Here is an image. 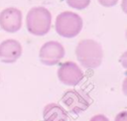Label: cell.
<instances>
[{"label":"cell","instance_id":"12","mask_svg":"<svg viewBox=\"0 0 127 121\" xmlns=\"http://www.w3.org/2000/svg\"><path fill=\"white\" fill-rule=\"evenodd\" d=\"M114 121H127V111H122L118 113Z\"/></svg>","mask_w":127,"mask_h":121},{"label":"cell","instance_id":"4","mask_svg":"<svg viewBox=\"0 0 127 121\" xmlns=\"http://www.w3.org/2000/svg\"><path fill=\"white\" fill-rule=\"evenodd\" d=\"M61 101L66 107V109L73 114H78L86 110L90 103V97L81 90L76 89H68L66 90L63 96Z\"/></svg>","mask_w":127,"mask_h":121},{"label":"cell","instance_id":"7","mask_svg":"<svg viewBox=\"0 0 127 121\" xmlns=\"http://www.w3.org/2000/svg\"><path fill=\"white\" fill-rule=\"evenodd\" d=\"M22 27V12L9 7L0 12V28L8 33H15Z\"/></svg>","mask_w":127,"mask_h":121},{"label":"cell","instance_id":"13","mask_svg":"<svg viewBox=\"0 0 127 121\" xmlns=\"http://www.w3.org/2000/svg\"><path fill=\"white\" fill-rule=\"evenodd\" d=\"M89 121H109L108 118L106 116H104L103 114H97V115H94L90 118Z\"/></svg>","mask_w":127,"mask_h":121},{"label":"cell","instance_id":"8","mask_svg":"<svg viewBox=\"0 0 127 121\" xmlns=\"http://www.w3.org/2000/svg\"><path fill=\"white\" fill-rule=\"evenodd\" d=\"M22 55L21 44L14 40L8 39L0 44V60L5 63L15 62Z\"/></svg>","mask_w":127,"mask_h":121},{"label":"cell","instance_id":"2","mask_svg":"<svg viewBox=\"0 0 127 121\" xmlns=\"http://www.w3.org/2000/svg\"><path fill=\"white\" fill-rule=\"evenodd\" d=\"M52 15L45 7L32 8L26 17V27L34 36H45L51 29Z\"/></svg>","mask_w":127,"mask_h":121},{"label":"cell","instance_id":"6","mask_svg":"<svg viewBox=\"0 0 127 121\" xmlns=\"http://www.w3.org/2000/svg\"><path fill=\"white\" fill-rule=\"evenodd\" d=\"M58 77L64 84L74 86L82 80L83 72L75 62L65 61L60 64L58 69Z\"/></svg>","mask_w":127,"mask_h":121},{"label":"cell","instance_id":"5","mask_svg":"<svg viewBox=\"0 0 127 121\" xmlns=\"http://www.w3.org/2000/svg\"><path fill=\"white\" fill-rule=\"evenodd\" d=\"M64 57V46L56 41H49L45 43L39 52L40 60L46 65H55L61 61Z\"/></svg>","mask_w":127,"mask_h":121},{"label":"cell","instance_id":"9","mask_svg":"<svg viewBox=\"0 0 127 121\" xmlns=\"http://www.w3.org/2000/svg\"><path fill=\"white\" fill-rule=\"evenodd\" d=\"M44 121H67L68 115L64 107L56 103H50L43 110Z\"/></svg>","mask_w":127,"mask_h":121},{"label":"cell","instance_id":"10","mask_svg":"<svg viewBox=\"0 0 127 121\" xmlns=\"http://www.w3.org/2000/svg\"><path fill=\"white\" fill-rule=\"evenodd\" d=\"M65 2L71 8L82 10V9H85L89 5L90 0H65Z\"/></svg>","mask_w":127,"mask_h":121},{"label":"cell","instance_id":"11","mask_svg":"<svg viewBox=\"0 0 127 121\" xmlns=\"http://www.w3.org/2000/svg\"><path fill=\"white\" fill-rule=\"evenodd\" d=\"M119 0H98L99 4L104 7H112L118 3Z\"/></svg>","mask_w":127,"mask_h":121},{"label":"cell","instance_id":"3","mask_svg":"<svg viewBox=\"0 0 127 121\" xmlns=\"http://www.w3.org/2000/svg\"><path fill=\"white\" fill-rule=\"evenodd\" d=\"M56 32L64 38L77 36L82 29V19L76 13L65 11L59 14L55 23Z\"/></svg>","mask_w":127,"mask_h":121},{"label":"cell","instance_id":"1","mask_svg":"<svg viewBox=\"0 0 127 121\" xmlns=\"http://www.w3.org/2000/svg\"><path fill=\"white\" fill-rule=\"evenodd\" d=\"M75 55L80 64L89 69L98 67L103 59V51L100 44L91 39L81 40L76 46Z\"/></svg>","mask_w":127,"mask_h":121}]
</instances>
